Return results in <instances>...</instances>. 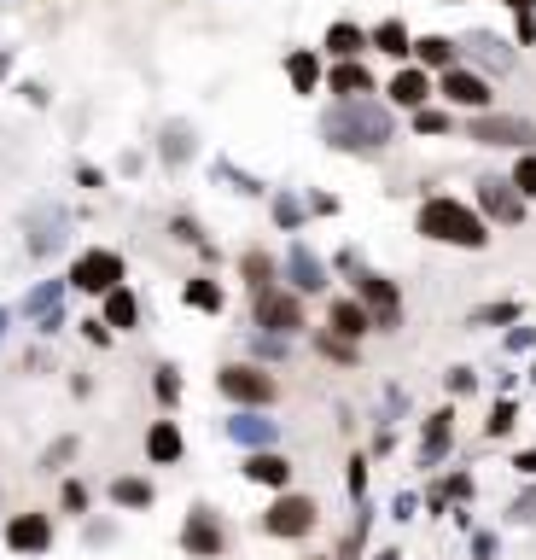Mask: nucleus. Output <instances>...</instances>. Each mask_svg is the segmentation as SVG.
<instances>
[{
  "instance_id": "nucleus-1",
  "label": "nucleus",
  "mask_w": 536,
  "mask_h": 560,
  "mask_svg": "<svg viewBox=\"0 0 536 560\" xmlns=\"http://www.w3.org/2000/svg\"><path fill=\"white\" fill-rule=\"evenodd\" d=\"M321 141H327L332 152L373 158L396 141V117H391V106H379V99H368V94L361 99H332V106L321 111Z\"/></svg>"
},
{
  "instance_id": "nucleus-2",
  "label": "nucleus",
  "mask_w": 536,
  "mask_h": 560,
  "mask_svg": "<svg viewBox=\"0 0 536 560\" xmlns=\"http://www.w3.org/2000/svg\"><path fill=\"white\" fill-rule=\"evenodd\" d=\"M414 228L438 245H455V252H484V245H490V222L478 216V205H460V198H449V193H432L426 205H420Z\"/></svg>"
},
{
  "instance_id": "nucleus-3",
  "label": "nucleus",
  "mask_w": 536,
  "mask_h": 560,
  "mask_svg": "<svg viewBox=\"0 0 536 560\" xmlns=\"http://www.w3.org/2000/svg\"><path fill=\"white\" fill-rule=\"evenodd\" d=\"M216 391L240 409H274L280 403V373L263 363H222L216 368Z\"/></svg>"
},
{
  "instance_id": "nucleus-4",
  "label": "nucleus",
  "mask_w": 536,
  "mask_h": 560,
  "mask_svg": "<svg viewBox=\"0 0 536 560\" xmlns=\"http://www.w3.org/2000/svg\"><path fill=\"white\" fill-rule=\"evenodd\" d=\"M251 327L257 333H280V339H297L309 327V309L292 286H268V292H251Z\"/></svg>"
},
{
  "instance_id": "nucleus-5",
  "label": "nucleus",
  "mask_w": 536,
  "mask_h": 560,
  "mask_svg": "<svg viewBox=\"0 0 536 560\" xmlns=\"http://www.w3.org/2000/svg\"><path fill=\"white\" fill-rule=\"evenodd\" d=\"M65 240H70V210L53 205V198H35V205L23 210V245H30V257L47 263Z\"/></svg>"
},
{
  "instance_id": "nucleus-6",
  "label": "nucleus",
  "mask_w": 536,
  "mask_h": 560,
  "mask_svg": "<svg viewBox=\"0 0 536 560\" xmlns=\"http://www.w3.org/2000/svg\"><path fill=\"white\" fill-rule=\"evenodd\" d=\"M315 526H321V508H315V496H304V491H280L263 514V531L268 537H286V543L309 537Z\"/></svg>"
},
{
  "instance_id": "nucleus-7",
  "label": "nucleus",
  "mask_w": 536,
  "mask_h": 560,
  "mask_svg": "<svg viewBox=\"0 0 536 560\" xmlns=\"http://www.w3.org/2000/svg\"><path fill=\"white\" fill-rule=\"evenodd\" d=\"M129 275V263H123V252H111V245H94V252H82L77 263H70V292H88V298H105L111 286H123Z\"/></svg>"
},
{
  "instance_id": "nucleus-8",
  "label": "nucleus",
  "mask_w": 536,
  "mask_h": 560,
  "mask_svg": "<svg viewBox=\"0 0 536 560\" xmlns=\"http://www.w3.org/2000/svg\"><path fill=\"white\" fill-rule=\"evenodd\" d=\"M350 275H356V298L368 304V316H373V333H396V327H403V292H396V280L373 275V269H350Z\"/></svg>"
},
{
  "instance_id": "nucleus-9",
  "label": "nucleus",
  "mask_w": 536,
  "mask_h": 560,
  "mask_svg": "<svg viewBox=\"0 0 536 560\" xmlns=\"http://www.w3.org/2000/svg\"><path fill=\"white\" fill-rule=\"evenodd\" d=\"M467 141H478V146H525L536 141V123L531 117H507V111H472L467 117Z\"/></svg>"
},
{
  "instance_id": "nucleus-10",
  "label": "nucleus",
  "mask_w": 536,
  "mask_h": 560,
  "mask_svg": "<svg viewBox=\"0 0 536 560\" xmlns=\"http://www.w3.org/2000/svg\"><path fill=\"white\" fill-rule=\"evenodd\" d=\"M280 280L292 286L297 298H315V292H327V286H332V269L321 263L304 240H292V245H286V257H280Z\"/></svg>"
},
{
  "instance_id": "nucleus-11",
  "label": "nucleus",
  "mask_w": 536,
  "mask_h": 560,
  "mask_svg": "<svg viewBox=\"0 0 536 560\" xmlns=\"http://www.w3.org/2000/svg\"><path fill=\"white\" fill-rule=\"evenodd\" d=\"M181 549L193 555V560H222V549H228V531H222V514H216V508H186Z\"/></svg>"
},
{
  "instance_id": "nucleus-12",
  "label": "nucleus",
  "mask_w": 536,
  "mask_h": 560,
  "mask_svg": "<svg viewBox=\"0 0 536 560\" xmlns=\"http://www.w3.org/2000/svg\"><path fill=\"white\" fill-rule=\"evenodd\" d=\"M478 216L484 222H502V228H519L525 222V198L507 176H484L478 181Z\"/></svg>"
},
{
  "instance_id": "nucleus-13",
  "label": "nucleus",
  "mask_w": 536,
  "mask_h": 560,
  "mask_svg": "<svg viewBox=\"0 0 536 560\" xmlns=\"http://www.w3.org/2000/svg\"><path fill=\"white\" fill-rule=\"evenodd\" d=\"M6 549L12 555H47V549H53V514H47V508L12 514L6 519Z\"/></svg>"
},
{
  "instance_id": "nucleus-14",
  "label": "nucleus",
  "mask_w": 536,
  "mask_h": 560,
  "mask_svg": "<svg viewBox=\"0 0 536 560\" xmlns=\"http://www.w3.org/2000/svg\"><path fill=\"white\" fill-rule=\"evenodd\" d=\"M438 94L449 99V106H460V111H490V82L478 77V70H467V65H449L443 77H438Z\"/></svg>"
},
{
  "instance_id": "nucleus-15",
  "label": "nucleus",
  "mask_w": 536,
  "mask_h": 560,
  "mask_svg": "<svg viewBox=\"0 0 536 560\" xmlns=\"http://www.w3.org/2000/svg\"><path fill=\"white\" fill-rule=\"evenodd\" d=\"M228 438L240 444V450H274V444H280V420H268V409H240V415L228 420Z\"/></svg>"
},
{
  "instance_id": "nucleus-16",
  "label": "nucleus",
  "mask_w": 536,
  "mask_h": 560,
  "mask_svg": "<svg viewBox=\"0 0 536 560\" xmlns=\"http://www.w3.org/2000/svg\"><path fill=\"white\" fill-rule=\"evenodd\" d=\"M455 47H460V53H467V59H472V65H478V70H495V77L519 65L513 41H502V35H490V30H472L467 41H455Z\"/></svg>"
},
{
  "instance_id": "nucleus-17",
  "label": "nucleus",
  "mask_w": 536,
  "mask_h": 560,
  "mask_svg": "<svg viewBox=\"0 0 536 560\" xmlns=\"http://www.w3.org/2000/svg\"><path fill=\"white\" fill-rule=\"evenodd\" d=\"M99 321H105L111 333H129V327H141V292H134L129 280L123 286H111L105 298H99V309H94Z\"/></svg>"
},
{
  "instance_id": "nucleus-18",
  "label": "nucleus",
  "mask_w": 536,
  "mask_h": 560,
  "mask_svg": "<svg viewBox=\"0 0 536 560\" xmlns=\"http://www.w3.org/2000/svg\"><path fill=\"white\" fill-rule=\"evenodd\" d=\"M385 94H391V106H403V111H420L432 94H438V82H432V70H420V65H403V70L391 77V88H385Z\"/></svg>"
},
{
  "instance_id": "nucleus-19",
  "label": "nucleus",
  "mask_w": 536,
  "mask_h": 560,
  "mask_svg": "<svg viewBox=\"0 0 536 560\" xmlns=\"http://www.w3.org/2000/svg\"><path fill=\"white\" fill-rule=\"evenodd\" d=\"M327 327L339 333V339L361 344V339L373 333V316H368V304H361V298H332V309H327Z\"/></svg>"
},
{
  "instance_id": "nucleus-20",
  "label": "nucleus",
  "mask_w": 536,
  "mask_h": 560,
  "mask_svg": "<svg viewBox=\"0 0 536 560\" xmlns=\"http://www.w3.org/2000/svg\"><path fill=\"white\" fill-rule=\"evenodd\" d=\"M181 455H186L181 427H176V420H152V427H146V462H152V467H176Z\"/></svg>"
},
{
  "instance_id": "nucleus-21",
  "label": "nucleus",
  "mask_w": 536,
  "mask_h": 560,
  "mask_svg": "<svg viewBox=\"0 0 536 560\" xmlns=\"http://www.w3.org/2000/svg\"><path fill=\"white\" fill-rule=\"evenodd\" d=\"M245 479L268 484V491H292V462H286L280 450H251L245 455Z\"/></svg>"
},
{
  "instance_id": "nucleus-22",
  "label": "nucleus",
  "mask_w": 536,
  "mask_h": 560,
  "mask_svg": "<svg viewBox=\"0 0 536 560\" xmlns=\"http://www.w3.org/2000/svg\"><path fill=\"white\" fill-rule=\"evenodd\" d=\"M181 304L198 309V316H222V309H228V292H222L216 275H186L181 280Z\"/></svg>"
},
{
  "instance_id": "nucleus-23",
  "label": "nucleus",
  "mask_w": 536,
  "mask_h": 560,
  "mask_svg": "<svg viewBox=\"0 0 536 560\" xmlns=\"http://www.w3.org/2000/svg\"><path fill=\"white\" fill-rule=\"evenodd\" d=\"M327 88L339 99H361V94H373V70L361 65V59H339V65L327 70Z\"/></svg>"
},
{
  "instance_id": "nucleus-24",
  "label": "nucleus",
  "mask_w": 536,
  "mask_h": 560,
  "mask_svg": "<svg viewBox=\"0 0 536 560\" xmlns=\"http://www.w3.org/2000/svg\"><path fill=\"white\" fill-rule=\"evenodd\" d=\"M327 59L332 65H339V59H361L368 53V30H361V23H350V18H339V23H327Z\"/></svg>"
},
{
  "instance_id": "nucleus-25",
  "label": "nucleus",
  "mask_w": 536,
  "mask_h": 560,
  "mask_svg": "<svg viewBox=\"0 0 536 560\" xmlns=\"http://www.w3.org/2000/svg\"><path fill=\"white\" fill-rule=\"evenodd\" d=\"M193 146H198V134H193V123H164V134H158V158H164L169 170H186V158H193Z\"/></svg>"
},
{
  "instance_id": "nucleus-26",
  "label": "nucleus",
  "mask_w": 536,
  "mask_h": 560,
  "mask_svg": "<svg viewBox=\"0 0 536 560\" xmlns=\"http://www.w3.org/2000/svg\"><path fill=\"white\" fill-rule=\"evenodd\" d=\"M368 47H379L385 59H408V53H414V35H408L403 18H379V23L368 30Z\"/></svg>"
},
{
  "instance_id": "nucleus-27",
  "label": "nucleus",
  "mask_w": 536,
  "mask_h": 560,
  "mask_svg": "<svg viewBox=\"0 0 536 560\" xmlns=\"http://www.w3.org/2000/svg\"><path fill=\"white\" fill-rule=\"evenodd\" d=\"M449 438H455V409H438V415H426V432H420V462H443Z\"/></svg>"
},
{
  "instance_id": "nucleus-28",
  "label": "nucleus",
  "mask_w": 536,
  "mask_h": 560,
  "mask_svg": "<svg viewBox=\"0 0 536 560\" xmlns=\"http://www.w3.org/2000/svg\"><path fill=\"white\" fill-rule=\"evenodd\" d=\"M240 280H245V292H268V286H280V257L240 252Z\"/></svg>"
},
{
  "instance_id": "nucleus-29",
  "label": "nucleus",
  "mask_w": 536,
  "mask_h": 560,
  "mask_svg": "<svg viewBox=\"0 0 536 560\" xmlns=\"http://www.w3.org/2000/svg\"><path fill=\"white\" fill-rule=\"evenodd\" d=\"M65 292H70V280H35L30 292H23V304H18V309L41 321V316H53V309H65Z\"/></svg>"
},
{
  "instance_id": "nucleus-30",
  "label": "nucleus",
  "mask_w": 536,
  "mask_h": 560,
  "mask_svg": "<svg viewBox=\"0 0 536 560\" xmlns=\"http://www.w3.org/2000/svg\"><path fill=\"white\" fill-rule=\"evenodd\" d=\"M414 59H420V70H449V65H460V47L449 35H420Z\"/></svg>"
},
{
  "instance_id": "nucleus-31",
  "label": "nucleus",
  "mask_w": 536,
  "mask_h": 560,
  "mask_svg": "<svg viewBox=\"0 0 536 560\" xmlns=\"http://www.w3.org/2000/svg\"><path fill=\"white\" fill-rule=\"evenodd\" d=\"M268 216H274V228H280V234H297V228H304V216H309V205L292 193V187H280V193L268 198Z\"/></svg>"
},
{
  "instance_id": "nucleus-32",
  "label": "nucleus",
  "mask_w": 536,
  "mask_h": 560,
  "mask_svg": "<svg viewBox=\"0 0 536 560\" xmlns=\"http://www.w3.org/2000/svg\"><path fill=\"white\" fill-rule=\"evenodd\" d=\"M286 77H292L297 94H315L321 88V59L309 53V47H292V53H286Z\"/></svg>"
},
{
  "instance_id": "nucleus-33",
  "label": "nucleus",
  "mask_w": 536,
  "mask_h": 560,
  "mask_svg": "<svg viewBox=\"0 0 536 560\" xmlns=\"http://www.w3.org/2000/svg\"><path fill=\"white\" fill-rule=\"evenodd\" d=\"M105 496H111V502H117V508H152V479H134V473H123V479H111L105 484Z\"/></svg>"
},
{
  "instance_id": "nucleus-34",
  "label": "nucleus",
  "mask_w": 536,
  "mask_h": 560,
  "mask_svg": "<svg viewBox=\"0 0 536 560\" xmlns=\"http://www.w3.org/2000/svg\"><path fill=\"white\" fill-rule=\"evenodd\" d=\"M251 356H257V363H286V356H292V339H280V333H257L251 327Z\"/></svg>"
},
{
  "instance_id": "nucleus-35",
  "label": "nucleus",
  "mask_w": 536,
  "mask_h": 560,
  "mask_svg": "<svg viewBox=\"0 0 536 560\" xmlns=\"http://www.w3.org/2000/svg\"><path fill=\"white\" fill-rule=\"evenodd\" d=\"M216 176H222V181H228V187H233V193H245V198H263V193H268V187H263V181H257V176H251V170H240V164H228V158H222V164H216Z\"/></svg>"
},
{
  "instance_id": "nucleus-36",
  "label": "nucleus",
  "mask_w": 536,
  "mask_h": 560,
  "mask_svg": "<svg viewBox=\"0 0 536 560\" xmlns=\"http://www.w3.org/2000/svg\"><path fill=\"white\" fill-rule=\"evenodd\" d=\"M315 351H321V356H332V363H356V344H350V339H339L332 327H321V333H315Z\"/></svg>"
},
{
  "instance_id": "nucleus-37",
  "label": "nucleus",
  "mask_w": 536,
  "mask_h": 560,
  "mask_svg": "<svg viewBox=\"0 0 536 560\" xmlns=\"http://www.w3.org/2000/svg\"><path fill=\"white\" fill-rule=\"evenodd\" d=\"M507 181H513L519 198L531 205V198H536V152H519V164H513V176H507Z\"/></svg>"
},
{
  "instance_id": "nucleus-38",
  "label": "nucleus",
  "mask_w": 536,
  "mask_h": 560,
  "mask_svg": "<svg viewBox=\"0 0 536 560\" xmlns=\"http://www.w3.org/2000/svg\"><path fill=\"white\" fill-rule=\"evenodd\" d=\"M472 321L478 327H502V321H519V304L507 298V304H484V309H472Z\"/></svg>"
},
{
  "instance_id": "nucleus-39",
  "label": "nucleus",
  "mask_w": 536,
  "mask_h": 560,
  "mask_svg": "<svg viewBox=\"0 0 536 560\" xmlns=\"http://www.w3.org/2000/svg\"><path fill=\"white\" fill-rule=\"evenodd\" d=\"M414 129H420V134H449L455 123H449V111H438V106H420V111H414Z\"/></svg>"
},
{
  "instance_id": "nucleus-40",
  "label": "nucleus",
  "mask_w": 536,
  "mask_h": 560,
  "mask_svg": "<svg viewBox=\"0 0 536 560\" xmlns=\"http://www.w3.org/2000/svg\"><path fill=\"white\" fill-rule=\"evenodd\" d=\"M513 420H519V409H513V403H495V409H490V420H484V432H490V438H507V432H513Z\"/></svg>"
},
{
  "instance_id": "nucleus-41",
  "label": "nucleus",
  "mask_w": 536,
  "mask_h": 560,
  "mask_svg": "<svg viewBox=\"0 0 536 560\" xmlns=\"http://www.w3.org/2000/svg\"><path fill=\"white\" fill-rule=\"evenodd\" d=\"M152 385H158V397H164V403H176V397H181V373L169 368V363L158 368V380H152Z\"/></svg>"
},
{
  "instance_id": "nucleus-42",
  "label": "nucleus",
  "mask_w": 536,
  "mask_h": 560,
  "mask_svg": "<svg viewBox=\"0 0 536 560\" xmlns=\"http://www.w3.org/2000/svg\"><path fill=\"white\" fill-rule=\"evenodd\" d=\"M65 514H88V484H65Z\"/></svg>"
},
{
  "instance_id": "nucleus-43",
  "label": "nucleus",
  "mask_w": 536,
  "mask_h": 560,
  "mask_svg": "<svg viewBox=\"0 0 536 560\" xmlns=\"http://www.w3.org/2000/svg\"><path fill=\"white\" fill-rule=\"evenodd\" d=\"M169 234H176L181 245H198V240H204V234H198V222H193V216H176V222H169Z\"/></svg>"
},
{
  "instance_id": "nucleus-44",
  "label": "nucleus",
  "mask_w": 536,
  "mask_h": 560,
  "mask_svg": "<svg viewBox=\"0 0 536 560\" xmlns=\"http://www.w3.org/2000/svg\"><path fill=\"white\" fill-rule=\"evenodd\" d=\"M82 339H88V344H111V327L99 316H88V321H82Z\"/></svg>"
},
{
  "instance_id": "nucleus-45",
  "label": "nucleus",
  "mask_w": 536,
  "mask_h": 560,
  "mask_svg": "<svg viewBox=\"0 0 536 560\" xmlns=\"http://www.w3.org/2000/svg\"><path fill=\"white\" fill-rule=\"evenodd\" d=\"M350 496H356V502L368 496V462H361V455L350 462Z\"/></svg>"
},
{
  "instance_id": "nucleus-46",
  "label": "nucleus",
  "mask_w": 536,
  "mask_h": 560,
  "mask_svg": "<svg viewBox=\"0 0 536 560\" xmlns=\"http://www.w3.org/2000/svg\"><path fill=\"white\" fill-rule=\"evenodd\" d=\"M472 385H478V373H472V368H449V391H472Z\"/></svg>"
},
{
  "instance_id": "nucleus-47",
  "label": "nucleus",
  "mask_w": 536,
  "mask_h": 560,
  "mask_svg": "<svg viewBox=\"0 0 536 560\" xmlns=\"http://www.w3.org/2000/svg\"><path fill=\"white\" fill-rule=\"evenodd\" d=\"M70 450H77V438H59V444H53V450H47V455H41V467H47V473H53V467H59V462H65V455H70Z\"/></svg>"
},
{
  "instance_id": "nucleus-48",
  "label": "nucleus",
  "mask_w": 536,
  "mask_h": 560,
  "mask_svg": "<svg viewBox=\"0 0 536 560\" xmlns=\"http://www.w3.org/2000/svg\"><path fill=\"white\" fill-rule=\"evenodd\" d=\"M77 181H82V187H105V170H94V164H77Z\"/></svg>"
},
{
  "instance_id": "nucleus-49",
  "label": "nucleus",
  "mask_w": 536,
  "mask_h": 560,
  "mask_svg": "<svg viewBox=\"0 0 536 560\" xmlns=\"http://www.w3.org/2000/svg\"><path fill=\"white\" fill-rule=\"evenodd\" d=\"M513 519H536V491H525V496L513 502Z\"/></svg>"
},
{
  "instance_id": "nucleus-50",
  "label": "nucleus",
  "mask_w": 536,
  "mask_h": 560,
  "mask_svg": "<svg viewBox=\"0 0 536 560\" xmlns=\"http://www.w3.org/2000/svg\"><path fill=\"white\" fill-rule=\"evenodd\" d=\"M309 210H315V216H332V210H339V198H332V193H315V198H309Z\"/></svg>"
},
{
  "instance_id": "nucleus-51",
  "label": "nucleus",
  "mask_w": 536,
  "mask_h": 560,
  "mask_svg": "<svg viewBox=\"0 0 536 560\" xmlns=\"http://www.w3.org/2000/svg\"><path fill=\"white\" fill-rule=\"evenodd\" d=\"M507 344H513V351H531L536 333H531V327H513V333H507Z\"/></svg>"
},
{
  "instance_id": "nucleus-52",
  "label": "nucleus",
  "mask_w": 536,
  "mask_h": 560,
  "mask_svg": "<svg viewBox=\"0 0 536 560\" xmlns=\"http://www.w3.org/2000/svg\"><path fill=\"white\" fill-rule=\"evenodd\" d=\"M519 41H525V47L536 41V18H531V12H519Z\"/></svg>"
},
{
  "instance_id": "nucleus-53",
  "label": "nucleus",
  "mask_w": 536,
  "mask_h": 560,
  "mask_svg": "<svg viewBox=\"0 0 536 560\" xmlns=\"http://www.w3.org/2000/svg\"><path fill=\"white\" fill-rule=\"evenodd\" d=\"M513 467H519V473H536V450H525V455H513Z\"/></svg>"
},
{
  "instance_id": "nucleus-54",
  "label": "nucleus",
  "mask_w": 536,
  "mask_h": 560,
  "mask_svg": "<svg viewBox=\"0 0 536 560\" xmlns=\"http://www.w3.org/2000/svg\"><path fill=\"white\" fill-rule=\"evenodd\" d=\"M6 77H12V53L0 47V88H6Z\"/></svg>"
},
{
  "instance_id": "nucleus-55",
  "label": "nucleus",
  "mask_w": 536,
  "mask_h": 560,
  "mask_svg": "<svg viewBox=\"0 0 536 560\" xmlns=\"http://www.w3.org/2000/svg\"><path fill=\"white\" fill-rule=\"evenodd\" d=\"M502 6H513V12H536V0H502Z\"/></svg>"
},
{
  "instance_id": "nucleus-56",
  "label": "nucleus",
  "mask_w": 536,
  "mask_h": 560,
  "mask_svg": "<svg viewBox=\"0 0 536 560\" xmlns=\"http://www.w3.org/2000/svg\"><path fill=\"white\" fill-rule=\"evenodd\" d=\"M6 327H12V309H6V304H0V339H6Z\"/></svg>"
},
{
  "instance_id": "nucleus-57",
  "label": "nucleus",
  "mask_w": 536,
  "mask_h": 560,
  "mask_svg": "<svg viewBox=\"0 0 536 560\" xmlns=\"http://www.w3.org/2000/svg\"><path fill=\"white\" fill-rule=\"evenodd\" d=\"M373 560H403V555H396V549H379V555H373Z\"/></svg>"
},
{
  "instance_id": "nucleus-58",
  "label": "nucleus",
  "mask_w": 536,
  "mask_h": 560,
  "mask_svg": "<svg viewBox=\"0 0 536 560\" xmlns=\"http://www.w3.org/2000/svg\"><path fill=\"white\" fill-rule=\"evenodd\" d=\"M309 560H332V555H309Z\"/></svg>"
},
{
  "instance_id": "nucleus-59",
  "label": "nucleus",
  "mask_w": 536,
  "mask_h": 560,
  "mask_svg": "<svg viewBox=\"0 0 536 560\" xmlns=\"http://www.w3.org/2000/svg\"><path fill=\"white\" fill-rule=\"evenodd\" d=\"M443 6H455V0H443Z\"/></svg>"
}]
</instances>
